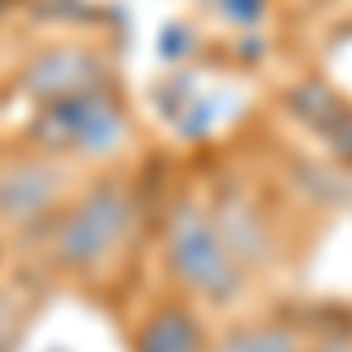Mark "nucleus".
I'll list each match as a JSON object with an SVG mask.
<instances>
[{"label": "nucleus", "instance_id": "4", "mask_svg": "<svg viewBox=\"0 0 352 352\" xmlns=\"http://www.w3.org/2000/svg\"><path fill=\"white\" fill-rule=\"evenodd\" d=\"M71 197L66 160L28 151L0 164V226L5 230H43Z\"/></svg>", "mask_w": 352, "mask_h": 352}, {"label": "nucleus", "instance_id": "9", "mask_svg": "<svg viewBox=\"0 0 352 352\" xmlns=\"http://www.w3.org/2000/svg\"><path fill=\"white\" fill-rule=\"evenodd\" d=\"M338 155H343V160L352 164V118L343 122V132H338Z\"/></svg>", "mask_w": 352, "mask_h": 352}, {"label": "nucleus", "instance_id": "1", "mask_svg": "<svg viewBox=\"0 0 352 352\" xmlns=\"http://www.w3.org/2000/svg\"><path fill=\"white\" fill-rule=\"evenodd\" d=\"M136 235V192L132 184L104 169L85 188L66 197V207L43 226V254L47 263L71 277H104L127 254Z\"/></svg>", "mask_w": 352, "mask_h": 352}, {"label": "nucleus", "instance_id": "5", "mask_svg": "<svg viewBox=\"0 0 352 352\" xmlns=\"http://www.w3.org/2000/svg\"><path fill=\"white\" fill-rule=\"evenodd\" d=\"M14 85H19L24 99H33L38 109H47V104L80 99L89 89H109L113 61L99 47H85V43H56V47L28 52V61L19 66Z\"/></svg>", "mask_w": 352, "mask_h": 352}, {"label": "nucleus", "instance_id": "3", "mask_svg": "<svg viewBox=\"0 0 352 352\" xmlns=\"http://www.w3.org/2000/svg\"><path fill=\"white\" fill-rule=\"evenodd\" d=\"M132 136V118L122 109L118 89H89L80 99H66V104H47L38 109L33 127H28V146L38 155H52V160H109L127 146Z\"/></svg>", "mask_w": 352, "mask_h": 352}, {"label": "nucleus", "instance_id": "7", "mask_svg": "<svg viewBox=\"0 0 352 352\" xmlns=\"http://www.w3.org/2000/svg\"><path fill=\"white\" fill-rule=\"evenodd\" d=\"M207 352H305V333L287 320H244L221 329Z\"/></svg>", "mask_w": 352, "mask_h": 352}, {"label": "nucleus", "instance_id": "10", "mask_svg": "<svg viewBox=\"0 0 352 352\" xmlns=\"http://www.w3.org/2000/svg\"><path fill=\"white\" fill-rule=\"evenodd\" d=\"M0 5H5V0H0Z\"/></svg>", "mask_w": 352, "mask_h": 352}, {"label": "nucleus", "instance_id": "8", "mask_svg": "<svg viewBox=\"0 0 352 352\" xmlns=\"http://www.w3.org/2000/svg\"><path fill=\"white\" fill-rule=\"evenodd\" d=\"M305 352H352V338L338 333V338H324V343H315V348H305Z\"/></svg>", "mask_w": 352, "mask_h": 352}, {"label": "nucleus", "instance_id": "2", "mask_svg": "<svg viewBox=\"0 0 352 352\" xmlns=\"http://www.w3.org/2000/svg\"><path fill=\"white\" fill-rule=\"evenodd\" d=\"M160 254L169 277L197 296L202 305H230L235 296H244L249 268L230 254V244L221 235L217 217L207 202L197 197H179L164 217V235H160Z\"/></svg>", "mask_w": 352, "mask_h": 352}, {"label": "nucleus", "instance_id": "6", "mask_svg": "<svg viewBox=\"0 0 352 352\" xmlns=\"http://www.w3.org/2000/svg\"><path fill=\"white\" fill-rule=\"evenodd\" d=\"M132 352H207V329L188 300H160L141 320Z\"/></svg>", "mask_w": 352, "mask_h": 352}]
</instances>
